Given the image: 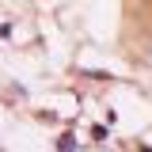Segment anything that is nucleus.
<instances>
[{
	"label": "nucleus",
	"mask_w": 152,
	"mask_h": 152,
	"mask_svg": "<svg viewBox=\"0 0 152 152\" xmlns=\"http://www.w3.org/2000/svg\"><path fill=\"white\" fill-rule=\"evenodd\" d=\"M126 50L141 69H152V23H137L126 31Z\"/></svg>",
	"instance_id": "1"
}]
</instances>
